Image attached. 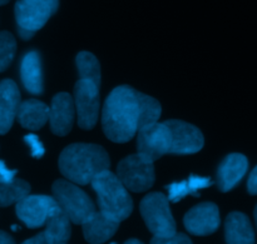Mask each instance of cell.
I'll return each mask as SVG.
<instances>
[{
    "mask_svg": "<svg viewBox=\"0 0 257 244\" xmlns=\"http://www.w3.org/2000/svg\"><path fill=\"white\" fill-rule=\"evenodd\" d=\"M140 92L122 85L113 90L103 108V129L112 142L125 143L140 129Z\"/></svg>",
    "mask_w": 257,
    "mask_h": 244,
    "instance_id": "obj_1",
    "label": "cell"
},
{
    "mask_svg": "<svg viewBox=\"0 0 257 244\" xmlns=\"http://www.w3.org/2000/svg\"><path fill=\"white\" fill-rule=\"evenodd\" d=\"M109 157L102 147L95 144H72L59 158V169L68 180L85 185L109 168Z\"/></svg>",
    "mask_w": 257,
    "mask_h": 244,
    "instance_id": "obj_2",
    "label": "cell"
},
{
    "mask_svg": "<svg viewBox=\"0 0 257 244\" xmlns=\"http://www.w3.org/2000/svg\"><path fill=\"white\" fill-rule=\"evenodd\" d=\"M90 183L97 193L98 207L103 214L117 222L130 217L133 210L132 198L117 175L107 169Z\"/></svg>",
    "mask_w": 257,
    "mask_h": 244,
    "instance_id": "obj_3",
    "label": "cell"
},
{
    "mask_svg": "<svg viewBox=\"0 0 257 244\" xmlns=\"http://www.w3.org/2000/svg\"><path fill=\"white\" fill-rule=\"evenodd\" d=\"M52 189L55 202L74 224H83L95 212V205L92 199L74 183L57 180Z\"/></svg>",
    "mask_w": 257,
    "mask_h": 244,
    "instance_id": "obj_4",
    "label": "cell"
},
{
    "mask_svg": "<svg viewBox=\"0 0 257 244\" xmlns=\"http://www.w3.org/2000/svg\"><path fill=\"white\" fill-rule=\"evenodd\" d=\"M59 7V0H18L15 19L22 39L28 40L42 29Z\"/></svg>",
    "mask_w": 257,
    "mask_h": 244,
    "instance_id": "obj_5",
    "label": "cell"
},
{
    "mask_svg": "<svg viewBox=\"0 0 257 244\" xmlns=\"http://www.w3.org/2000/svg\"><path fill=\"white\" fill-rule=\"evenodd\" d=\"M141 214L146 225L156 237H170L176 233V222L171 213L168 198L163 193H151L141 202Z\"/></svg>",
    "mask_w": 257,
    "mask_h": 244,
    "instance_id": "obj_6",
    "label": "cell"
},
{
    "mask_svg": "<svg viewBox=\"0 0 257 244\" xmlns=\"http://www.w3.org/2000/svg\"><path fill=\"white\" fill-rule=\"evenodd\" d=\"M117 177L127 189L145 192L155 183V167L141 155H130L118 164Z\"/></svg>",
    "mask_w": 257,
    "mask_h": 244,
    "instance_id": "obj_7",
    "label": "cell"
},
{
    "mask_svg": "<svg viewBox=\"0 0 257 244\" xmlns=\"http://www.w3.org/2000/svg\"><path fill=\"white\" fill-rule=\"evenodd\" d=\"M171 134L165 123H152L138 129V155L148 162H155L170 153Z\"/></svg>",
    "mask_w": 257,
    "mask_h": 244,
    "instance_id": "obj_8",
    "label": "cell"
},
{
    "mask_svg": "<svg viewBox=\"0 0 257 244\" xmlns=\"http://www.w3.org/2000/svg\"><path fill=\"white\" fill-rule=\"evenodd\" d=\"M59 209L54 198L49 195H27L15 207L18 218L32 229L44 225L50 215Z\"/></svg>",
    "mask_w": 257,
    "mask_h": 244,
    "instance_id": "obj_9",
    "label": "cell"
},
{
    "mask_svg": "<svg viewBox=\"0 0 257 244\" xmlns=\"http://www.w3.org/2000/svg\"><path fill=\"white\" fill-rule=\"evenodd\" d=\"M78 124L82 129L94 128L99 112V87L89 80L79 79L74 87Z\"/></svg>",
    "mask_w": 257,
    "mask_h": 244,
    "instance_id": "obj_10",
    "label": "cell"
},
{
    "mask_svg": "<svg viewBox=\"0 0 257 244\" xmlns=\"http://www.w3.org/2000/svg\"><path fill=\"white\" fill-rule=\"evenodd\" d=\"M171 134V154H193L203 147V135L198 128L182 120L165 122Z\"/></svg>",
    "mask_w": 257,
    "mask_h": 244,
    "instance_id": "obj_11",
    "label": "cell"
},
{
    "mask_svg": "<svg viewBox=\"0 0 257 244\" xmlns=\"http://www.w3.org/2000/svg\"><path fill=\"white\" fill-rule=\"evenodd\" d=\"M185 227L191 234L210 235L220 227V210L213 203H201L185 215Z\"/></svg>",
    "mask_w": 257,
    "mask_h": 244,
    "instance_id": "obj_12",
    "label": "cell"
},
{
    "mask_svg": "<svg viewBox=\"0 0 257 244\" xmlns=\"http://www.w3.org/2000/svg\"><path fill=\"white\" fill-rule=\"evenodd\" d=\"M48 120L54 134L63 137L70 132L74 122V102L68 93H59L53 98Z\"/></svg>",
    "mask_w": 257,
    "mask_h": 244,
    "instance_id": "obj_13",
    "label": "cell"
},
{
    "mask_svg": "<svg viewBox=\"0 0 257 244\" xmlns=\"http://www.w3.org/2000/svg\"><path fill=\"white\" fill-rule=\"evenodd\" d=\"M20 104V93L13 80L0 83V134H7L17 117Z\"/></svg>",
    "mask_w": 257,
    "mask_h": 244,
    "instance_id": "obj_14",
    "label": "cell"
},
{
    "mask_svg": "<svg viewBox=\"0 0 257 244\" xmlns=\"http://www.w3.org/2000/svg\"><path fill=\"white\" fill-rule=\"evenodd\" d=\"M83 234L90 244H103L114 235L119 222L108 218L102 212H94L83 223Z\"/></svg>",
    "mask_w": 257,
    "mask_h": 244,
    "instance_id": "obj_15",
    "label": "cell"
},
{
    "mask_svg": "<svg viewBox=\"0 0 257 244\" xmlns=\"http://www.w3.org/2000/svg\"><path fill=\"white\" fill-rule=\"evenodd\" d=\"M247 158L238 153L230 154L218 168L217 184L222 192H228L238 184L247 172Z\"/></svg>",
    "mask_w": 257,
    "mask_h": 244,
    "instance_id": "obj_16",
    "label": "cell"
},
{
    "mask_svg": "<svg viewBox=\"0 0 257 244\" xmlns=\"http://www.w3.org/2000/svg\"><path fill=\"white\" fill-rule=\"evenodd\" d=\"M225 238L227 244H255L253 228L243 213L232 212L227 215Z\"/></svg>",
    "mask_w": 257,
    "mask_h": 244,
    "instance_id": "obj_17",
    "label": "cell"
},
{
    "mask_svg": "<svg viewBox=\"0 0 257 244\" xmlns=\"http://www.w3.org/2000/svg\"><path fill=\"white\" fill-rule=\"evenodd\" d=\"M17 117L22 127L29 130H38L48 122L49 107L39 100H25L19 104Z\"/></svg>",
    "mask_w": 257,
    "mask_h": 244,
    "instance_id": "obj_18",
    "label": "cell"
},
{
    "mask_svg": "<svg viewBox=\"0 0 257 244\" xmlns=\"http://www.w3.org/2000/svg\"><path fill=\"white\" fill-rule=\"evenodd\" d=\"M20 77L28 92L32 94H42V62L37 52H29L24 55L22 65H20Z\"/></svg>",
    "mask_w": 257,
    "mask_h": 244,
    "instance_id": "obj_19",
    "label": "cell"
},
{
    "mask_svg": "<svg viewBox=\"0 0 257 244\" xmlns=\"http://www.w3.org/2000/svg\"><path fill=\"white\" fill-rule=\"evenodd\" d=\"M47 228L43 233L48 244H67L72 235L69 218L62 209L57 210L47 220Z\"/></svg>",
    "mask_w": 257,
    "mask_h": 244,
    "instance_id": "obj_20",
    "label": "cell"
},
{
    "mask_svg": "<svg viewBox=\"0 0 257 244\" xmlns=\"http://www.w3.org/2000/svg\"><path fill=\"white\" fill-rule=\"evenodd\" d=\"M212 184L210 178L203 177H190L188 180H183L180 183H172L168 185V200L180 202L187 195H198L201 189L210 187Z\"/></svg>",
    "mask_w": 257,
    "mask_h": 244,
    "instance_id": "obj_21",
    "label": "cell"
},
{
    "mask_svg": "<svg viewBox=\"0 0 257 244\" xmlns=\"http://www.w3.org/2000/svg\"><path fill=\"white\" fill-rule=\"evenodd\" d=\"M30 185L25 180L0 179V207H9L29 195Z\"/></svg>",
    "mask_w": 257,
    "mask_h": 244,
    "instance_id": "obj_22",
    "label": "cell"
},
{
    "mask_svg": "<svg viewBox=\"0 0 257 244\" xmlns=\"http://www.w3.org/2000/svg\"><path fill=\"white\" fill-rule=\"evenodd\" d=\"M77 67L80 79L89 80L99 87L100 65L97 58L89 52H80L77 57Z\"/></svg>",
    "mask_w": 257,
    "mask_h": 244,
    "instance_id": "obj_23",
    "label": "cell"
},
{
    "mask_svg": "<svg viewBox=\"0 0 257 244\" xmlns=\"http://www.w3.org/2000/svg\"><path fill=\"white\" fill-rule=\"evenodd\" d=\"M140 129L145 125L152 124L161 117V105L155 98L140 93Z\"/></svg>",
    "mask_w": 257,
    "mask_h": 244,
    "instance_id": "obj_24",
    "label": "cell"
},
{
    "mask_svg": "<svg viewBox=\"0 0 257 244\" xmlns=\"http://www.w3.org/2000/svg\"><path fill=\"white\" fill-rule=\"evenodd\" d=\"M17 43L14 37L8 32L0 33V73L4 72L14 59Z\"/></svg>",
    "mask_w": 257,
    "mask_h": 244,
    "instance_id": "obj_25",
    "label": "cell"
},
{
    "mask_svg": "<svg viewBox=\"0 0 257 244\" xmlns=\"http://www.w3.org/2000/svg\"><path fill=\"white\" fill-rule=\"evenodd\" d=\"M151 244H192L190 238L183 233H177L170 237H153Z\"/></svg>",
    "mask_w": 257,
    "mask_h": 244,
    "instance_id": "obj_26",
    "label": "cell"
},
{
    "mask_svg": "<svg viewBox=\"0 0 257 244\" xmlns=\"http://www.w3.org/2000/svg\"><path fill=\"white\" fill-rule=\"evenodd\" d=\"M25 142L28 143V145L30 147L33 153V157L40 158L43 154H44V145L40 143L39 138L34 134H29L25 137Z\"/></svg>",
    "mask_w": 257,
    "mask_h": 244,
    "instance_id": "obj_27",
    "label": "cell"
},
{
    "mask_svg": "<svg viewBox=\"0 0 257 244\" xmlns=\"http://www.w3.org/2000/svg\"><path fill=\"white\" fill-rule=\"evenodd\" d=\"M15 173L17 170H10L9 168L5 165L3 160H0V179L3 180H12L15 178Z\"/></svg>",
    "mask_w": 257,
    "mask_h": 244,
    "instance_id": "obj_28",
    "label": "cell"
},
{
    "mask_svg": "<svg viewBox=\"0 0 257 244\" xmlns=\"http://www.w3.org/2000/svg\"><path fill=\"white\" fill-rule=\"evenodd\" d=\"M256 172L257 169L252 170V173H251L250 178H248V182H247V189L248 192H250V194L255 195L256 192H257V180H256Z\"/></svg>",
    "mask_w": 257,
    "mask_h": 244,
    "instance_id": "obj_29",
    "label": "cell"
},
{
    "mask_svg": "<svg viewBox=\"0 0 257 244\" xmlns=\"http://www.w3.org/2000/svg\"><path fill=\"white\" fill-rule=\"evenodd\" d=\"M22 244H48V242L44 237V233H39V234L34 235V237L30 238V239H27Z\"/></svg>",
    "mask_w": 257,
    "mask_h": 244,
    "instance_id": "obj_30",
    "label": "cell"
},
{
    "mask_svg": "<svg viewBox=\"0 0 257 244\" xmlns=\"http://www.w3.org/2000/svg\"><path fill=\"white\" fill-rule=\"evenodd\" d=\"M0 244H15L12 235L8 234L4 230H0Z\"/></svg>",
    "mask_w": 257,
    "mask_h": 244,
    "instance_id": "obj_31",
    "label": "cell"
},
{
    "mask_svg": "<svg viewBox=\"0 0 257 244\" xmlns=\"http://www.w3.org/2000/svg\"><path fill=\"white\" fill-rule=\"evenodd\" d=\"M124 244H143V243L138 239H130V240H127Z\"/></svg>",
    "mask_w": 257,
    "mask_h": 244,
    "instance_id": "obj_32",
    "label": "cell"
},
{
    "mask_svg": "<svg viewBox=\"0 0 257 244\" xmlns=\"http://www.w3.org/2000/svg\"><path fill=\"white\" fill-rule=\"evenodd\" d=\"M8 2H9V0H0V5H4V4H7Z\"/></svg>",
    "mask_w": 257,
    "mask_h": 244,
    "instance_id": "obj_33",
    "label": "cell"
},
{
    "mask_svg": "<svg viewBox=\"0 0 257 244\" xmlns=\"http://www.w3.org/2000/svg\"><path fill=\"white\" fill-rule=\"evenodd\" d=\"M113 244H115V243H113Z\"/></svg>",
    "mask_w": 257,
    "mask_h": 244,
    "instance_id": "obj_34",
    "label": "cell"
}]
</instances>
